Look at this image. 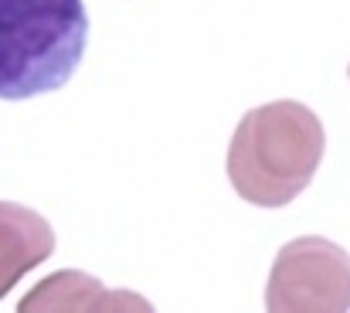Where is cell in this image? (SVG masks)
I'll return each instance as SVG.
<instances>
[{
	"label": "cell",
	"mask_w": 350,
	"mask_h": 313,
	"mask_svg": "<svg viewBox=\"0 0 350 313\" xmlns=\"http://www.w3.org/2000/svg\"><path fill=\"white\" fill-rule=\"evenodd\" d=\"M269 310H350V255L330 238L306 235L279 249L269 290Z\"/></svg>",
	"instance_id": "3"
},
{
	"label": "cell",
	"mask_w": 350,
	"mask_h": 313,
	"mask_svg": "<svg viewBox=\"0 0 350 313\" xmlns=\"http://www.w3.org/2000/svg\"><path fill=\"white\" fill-rule=\"evenodd\" d=\"M55 252V231L38 211L0 201V300L14 283Z\"/></svg>",
	"instance_id": "4"
},
{
	"label": "cell",
	"mask_w": 350,
	"mask_h": 313,
	"mask_svg": "<svg viewBox=\"0 0 350 313\" xmlns=\"http://www.w3.org/2000/svg\"><path fill=\"white\" fill-rule=\"evenodd\" d=\"M327 133L303 103H265L241 116L228 147V181L241 201L282 208L303 195L323 160Z\"/></svg>",
	"instance_id": "1"
},
{
	"label": "cell",
	"mask_w": 350,
	"mask_h": 313,
	"mask_svg": "<svg viewBox=\"0 0 350 313\" xmlns=\"http://www.w3.org/2000/svg\"><path fill=\"white\" fill-rule=\"evenodd\" d=\"M21 310H153V307L136 293L106 290L96 276H85L79 269H62L41 279L21 300Z\"/></svg>",
	"instance_id": "5"
},
{
	"label": "cell",
	"mask_w": 350,
	"mask_h": 313,
	"mask_svg": "<svg viewBox=\"0 0 350 313\" xmlns=\"http://www.w3.org/2000/svg\"><path fill=\"white\" fill-rule=\"evenodd\" d=\"M89 41L82 0H0V99L62 89Z\"/></svg>",
	"instance_id": "2"
}]
</instances>
